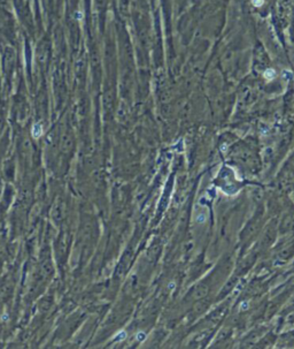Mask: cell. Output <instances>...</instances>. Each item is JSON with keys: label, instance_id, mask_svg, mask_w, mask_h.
I'll use <instances>...</instances> for the list:
<instances>
[{"label": "cell", "instance_id": "cell-7", "mask_svg": "<svg viewBox=\"0 0 294 349\" xmlns=\"http://www.w3.org/2000/svg\"><path fill=\"white\" fill-rule=\"evenodd\" d=\"M137 339H138V341H142V340L145 339V334H144L142 332H139L138 335H137Z\"/></svg>", "mask_w": 294, "mask_h": 349}, {"label": "cell", "instance_id": "cell-6", "mask_svg": "<svg viewBox=\"0 0 294 349\" xmlns=\"http://www.w3.org/2000/svg\"><path fill=\"white\" fill-rule=\"evenodd\" d=\"M248 302H242L241 303V306H240V310H247L248 309Z\"/></svg>", "mask_w": 294, "mask_h": 349}, {"label": "cell", "instance_id": "cell-3", "mask_svg": "<svg viewBox=\"0 0 294 349\" xmlns=\"http://www.w3.org/2000/svg\"><path fill=\"white\" fill-rule=\"evenodd\" d=\"M252 4L255 7H261L264 4V0H252Z\"/></svg>", "mask_w": 294, "mask_h": 349}, {"label": "cell", "instance_id": "cell-1", "mask_svg": "<svg viewBox=\"0 0 294 349\" xmlns=\"http://www.w3.org/2000/svg\"><path fill=\"white\" fill-rule=\"evenodd\" d=\"M264 77H265V79H267V80H274V79H275L276 77V72H275V69H271V68H268V69H267V70H265V72H264Z\"/></svg>", "mask_w": 294, "mask_h": 349}, {"label": "cell", "instance_id": "cell-2", "mask_svg": "<svg viewBox=\"0 0 294 349\" xmlns=\"http://www.w3.org/2000/svg\"><path fill=\"white\" fill-rule=\"evenodd\" d=\"M42 135V128H40V126L38 124V126H35L33 127V136L35 137H39Z\"/></svg>", "mask_w": 294, "mask_h": 349}, {"label": "cell", "instance_id": "cell-8", "mask_svg": "<svg viewBox=\"0 0 294 349\" xmlns=\"http://www.w3.org/2000/svg\"><path fill=\"white\" fill-rule=\"evenodd\" d=\"M169 289H171V290H174V289H175V283H174V282L169 283Z\"/></svg>", "mask_w": 294, "mask_h": 349}, {"label": "cell", "instance_id": "cell-4", "mask_svg": "<svg viewBox=\"0 0 294 349\" xmlns=\"http://www.w3.org/2000/svg\"><path fill=\"white\" fill-rule=\"evenodd\" d=\"M125 337H127V334H125V332H121L118 335H117L116 338H115V341H121V340H123V339H125Z\"/></svg>", "mask_w": 294, "mask_h": 349}, {"label": "cell", "instance_id": "cell-5", "mask_svg": "<svg viewBox=\"0 0 294 349\" xmlns=\"http://www.w3.org/2000/svg\"><path fill=\"white\" fill-rule=\"evenodd\" d=\"M205 219H206V217H205L203 215H198V218H196V221H198V222H200V224H202V222L205 221Z\"/></svg>", "mask_w": 294, "mask_h": 349}]
</instances>
